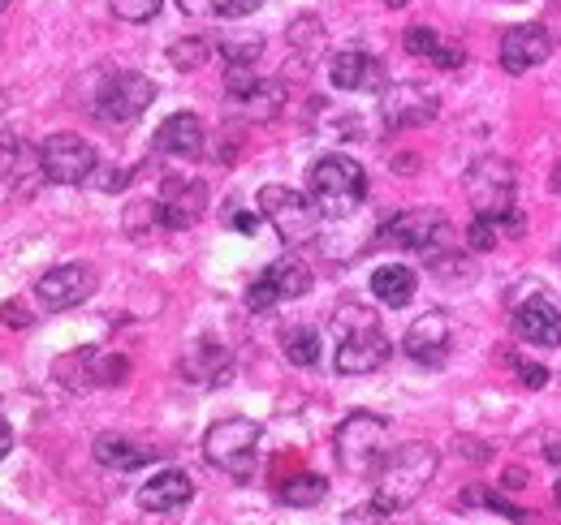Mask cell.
Masks as SVG:
<instances>
[{
    "label": "cell",
    "mask_w": 561,
    "mask_h": 525,
    "mask_svg": "<svg viewBox=\"0 0 561 525\" xmlns=\"http://www.w3.org/2000/svg\"><path fill=\"white\" fill-rule=\"evenodd\" d=\"M436 448L432 444H423V440H411V444H398L389 460L380 465V474H376V491H371V504L389 517V513H407L415 500H420L423 491H427V482L436 478Z\"/></svg>",
    "instance_id": "obj_1"
},
{
    "label": "cell",
    "mask_w": 561,
    "mask_h": 525,
    "mask_svg": "<svg viewBox=\"0 0 561 525\" xmlns=\"http://www.w3.org/2000/svg\"><path fill=\"white\" fill-rule=\"evenodd\" d=\"M393 448H398V444H393V427H389L380 413H367V409L351 413V418L337 427V435H333L337 465H342V474H351V478H376Z\"/></svg>",
    "instance_id": "obj_2"
},
{
    "label": "cell",
    "mask_w": 561,
    "mask_h": 525,
    "mask_svg": "<svg viewBox=\"0 0 561 525\" xmlns=\"http://www.w3.org/2000/svg\"><path fill=\"white\" fill-rule=\"evenodd\" d=\"M307 195L320 207V215L346 220V215H354L363 207V198H367V173H363V164L351 160V155H337V151L333 155H320L311 164V173H307Z\"/></svg>",
    "instance_id": "obj_3"
},
{
    "label": "cell",
    "mask_w": 561,
    "mask_h": 525,
    "mask_svg": "<svg viewBox=\"0 0 561 525\" xmlns=\"http://www.w3.org/2000/svg\"><path fill=\"white\" fill-rule=\"evenodd\" d=\"M260 440H264V427L255 418H238L233 413V418H220V422L208 427L204 457L220 474H229L238 482H251L255 478V465H260Z\"/></svg>",
    "instance_id": "obj_4"
},
{
    "label": "cell",
    "mask_w": 561,
    "mask_h": 525,
    "mask_svg": "<svg viewBox=\"0 0 561 525\" xmlns=\"http://www.w3.org/2000/svg\"><path fill=\"white\" fill-rule=\"evenodd\" d=\"M389 353H393V345L380 331L376 315L354 311V306L337 315V353H333V366L342 375H371V371H380L389 362Z\"/></svg>",
    "instance_id": "obj_5"
},
{
    "label": "cell",
    "mask_w": 561,
    "mask_h": 525,
    "mask_svg": "<svg viewBox=\"0 0 561 525\" xmlns=\"http://www.w3.org/2000/svg\"><path fill=\"white\" fill-rule=\"evenodd\" d=\"M260 215L277 229V237L285 246H307L320 233V207L311 202V195H298L289 186H264L260 190Z\"/></svg>",
    "instance_id": "obj_6"
},
{
    "label": "cell",
    "mask_w": 561,
    "mask_h": 525,
    "mask_svg": "<svg viewBox=\"0 0 561 525\" xmlns=\"http://www.w3.org/2000/svg\"><path fill=\"white\" fill-rule=\"evenodd\" d=\"M156 100V82L139 69H113L95 91V117L104 126H130Z\"/></svg>",
    "instance_id": "obj_7"
},
{
    "label": "cell",
    "mask_w": 561,
    "mask_h": 525,
    "mask_svg": "<svg viewBox=\"0 0 561 525\" xmlns=\"http://www.w3.org/2000/svg\"><path fill=\"white\" fill-rule=\"evenodd\" d=\"M225 95L247 121H277L285 108V82L260 78L255 66H229L225 69Z\"/></svg>",
    "instance_id": "obj_8"
},
{
    "label": "cell",
    "mask_w": 561,
    "mask_h": 525,
    "mask_svg": "<svg viewBox=\"0 0 561 525\" xmlns=\"http://www.w3.org/2000/svg\"><path fill=\"white\" fill-rule=\"evenodd\" d=\"M95 168H100V155L78 133H53L39 147V173L57 186H82V182L95 177Z\"/></svg>",
    "instance_id": "obj_9"
},
{
    "label": "cell",
    "mask_w": 561,
    "mask_h": 525,
    "mask_svg": "<svg viewBox=\"0 0 561 525\" xmlns=\"http://www.w3.org/2000/svg\"><path fill=\"white\" fill-rule=\"evenodd\" d=\"M449 237V220L432 207H411V211H398L393 220H385L380 229V246H398V250H420V255H436Z\"/></svg>",
    "instance_id": "obj_10"
},
{
    "label": "cell",
    "mask_w": 561,
    "mask_h": 525,
    "mask_svg": "<svg viewBox=\"0 0 561 525\" xmlns=\"http://www.w3.org/2000/svg\"><path fill=\"white\" fill-rule=\"evenodd\" d=\"M302 293H311V267L298 259V255H280V259H273L255 280H251L247 306L264 315V311H273L277 302H294V298H302Z\"/></svg>",
    "instance_id": "obj_11"
},
{
    "label": "cell",
    "mask_w": 561,
    "mask_h": 525,
    "mask_svg": "<svg viewBox=\"0 0 561 525\" xmlns=\"http://www.w3.org/2000/svg\"><path fill=\"white\" fill-rule=\"evenodd\" d=\"M380 117L389 130H420L440 117V95L423 82H393L380 91Z\"/></svg>",
    "instance_id": "obj_12"
},
{
    "label": "cell",
    "mask_w": 561,
    "mask_h": 525,
    "mask_svg": "<svg viewBox=\"0 0 561 525\" xmlns=\"http://www.w3.org/2000/svg\"><path fill=\"white\" fill-rule=\"evenodd\" d=\"M204 207H208V186L199 177H164L160 198H156V215L164 229L182 233V229L199 224Z\"/></svg>",
    "instance_id": "obj_13"
},
{
    "label": "cell",
    "mask_w": 561,
    "mask_h": 525,
    "mask_svg": "<svg viewBox=\"0 0 561 525\" xmlns=\"http://www.w3.org/2000/svg\"><path fill=\"white\" fill-rule=\"evenodd\" d=\"M95 293V271L87 262H61L53 271H44L35 280V298L48 306V311H70V306H82L87 298Z\"/></svg>",
    "instance_id": "obj_14"
},
{
    "label": "cell",
    "mask_w": 561,
    "mask_h": 525,
    "mask_svg": "<svg viewBox=\"0 0 561 525\" xmlns=\"http://www.w3.org/2000/svg\"><path fill=\"white\" fill-rule=\"evenodd\" d=\"M449 345H454V324H449L445 311L420 315V319L407 328V336H402V353H407L415 366H427V371L449 358Z\"/></svg>",
    "instance_id": "obj_15"
},
{
    "label": "cell",
    "mask_w": 561,
    "mask_h": 525,
    "mask_svg": "<svg viewBox=\"0 0 561 525\" xmlns=\"http://www.w3.org/2000/svg\"><path fill=\"white\" fill-rule=\"evenodd\" d=\"M549 52H553V39H549V31L540 22H518V26H510L501 35V69L505 73H527V69L540 66Z\"/></svg>",
    "instance_id": "obj_16"
},
{
    "label": "cell",
    "mask_w": 561,
    "mask_h": 525,
    "mask_svg": "<svg viewBox=\"0 0 561 525\" xmlns=\"http://www.w3.org/2000/svg\"><path fill=\"white\" fill-rule=\"evenodd\" d=\"M467 190L476 198V211H505L514 207V164L505 160H480L476 173L467 177Z\"/></svg>",
    "instance_id": "obj_17"
},
{
    "label": "cell",
    "mask_w": 561,
    "mask_h": 525,
    "mask_svg": "<svg viewBox=\"0 0 561 525\" xmlns=\"http://www.w3.org/2000/svg\"><path fill=\"white\" fill-rule=\"evenodd\" d=\"M229 371H233V358H229V349H225L216 336L191 340V349L182 353V375H186V384L216 388V384L229 380Z\"/></svg>",
    "instance_id": "obj_18"
},
{
    "label": "cell",
    "mask_w": 561,
    "mask_h": 525,
    "mask_svg": "<svg viewBox=\"0 0 561 525\" xmlns=\"http://www.w3.org/2000/svg\"><path fill=\"white\" fill-rule=\"evenodd\" d=\"M514 331H518L527 345L558 349L561 345V311L553 306V298H545V293L527 298V302L514 311Z\"/></svg>",
    "instance_id": "obj_19"
},
{
    "label": "cell",
    "mask_w": 561,
    "mask_h": 525,
    "mask_svg": "<svg viewBox=\"0 0 561 525\" xmlns=\"http://www.w3.org/2000/svg\"><path fill=\"white\" fill-rule=\"evenodd\" d=\"M195 500V482L182 469H160L139 487V509L147 513H182Z\"/></svg>",
    "instance_id": "obj_20"
},
{
    "label": "cell",
    "mask_w": 561,
    "mask_h": 525,
    "mask_svg": "<svg viewBox=\"0 0 561 525\" xmlns=\"http://www.w3.org/2000/svg\"><path fill=\"white\" fill-rule=\"evenodd\" d=\"M151 147L160 155H173V160H195L204 151V121L195 113H173L169 121H160Z\"/></svg>",
    "instance_id": "obj_21"
},
{
    "label": "cell",
    "mask_w": 561,
    "mask_h": 525,
    "mask_svg": "<svg viewBox=\"0 0 561 525\" xmlns=\"http://www.w3.org/2000/svg\"><path fill=\"white\" fill-rule=\"evenodd\" d=\"M329 82L337 91H380L385 86V66L371 52H337L329 66Z\"/></svg>",
    "instance_id": "obj_22"
},
{
    "label": "cell",
    "mask_w": 561,
    "mask_h": 525,
    "mask_svg": "<svg viewBox=\"0 0 561 525\" xmlns=\"http://www.w3.org/2000/svg\"><path fill=\"white\" fill-rule=\"evenodd\" d=\"M518 233H523V211H518V207H505V211H476L471 224H467V246L484 255L501 237H518Z\"/></svg>",
    "instance_id": "obj_23"
},
{
    "label": "cell",
    "mask_w": 561,
    "mask_h": 525,
    "mask_svg": "<svg viewBox=\"0 0 561 525\" xmlns=\"http://www.w3.org/2000/svg\"><path fill=\"white\" fill-rule=\"evenodd\" d=\"M415 289H420V280H415V271L411 267H402V262H385V267H376L371 271V293H376V302H385V306H407L411 298H415Z\"/></svg>",
    "instance_id": "obj_24"
},
{
    "label": "cell",
    "mask_w": 561,
    "mask_h": 525,
    "mask_svg": "<svg viewBox=\"0 0 561 525\" xmlns=\"http://www.w3.org/2000/svg\"><path fill=\"white\" fill-rule=\"evenodd\" d=\"M402 44H407V52H411V57H423V61H432L436 69H462V48L445 44L432 26H411Z\"/></svg>",
    "instance_id": "obj_25"
},
{
    "label": "cell",
    "mask_w": 561,
    "mask_h": 525,
    "mask_svg": "<svg viewBox=\"0 0 561 525\" xmlns=\"http://www.w3.org/2000/svg\"><path fill=\"white\" fill-rule=\"evenodd\" d=\"M91 453H95L100 465H108V469H139V465H147V460L156 457V448H142L135 440H126V435H100Z\"/></svg>",
    "instance_id": "obj_26"
},
{
    "label": "cell",
    "mask_w": 561,
    "mask_h": 525,
    "mask_svg": "<svg viewBox=\"0 0 561 525\" xmlns=\"http://www.w3.org/2000/svg\"><path fill=\"white\" fill-rule=\"evenodd\" d=\"M324 495H329V482H324L320 474H294V478L280 482V500H285L289 509H311V504H320Z\"/></svg>",
    "instance_id": "obj_27"
},
{
    "label": "cell",
    "mask_w": 561,
    "mask_h": 525,
    "mask_svg": "<svg viewBox=\"0 0 561 525\" xmlns=\"http://www.w3.org/2000/svg\"><path fill=\"white\" fill-rule=\"evenodd\" d=\"M39 168V155L22 142V138H0V182H13V177H22V173H35Z\"/></svg>",
    "instance_id": "obj_28"
},
{
    "label": "cell",
    "mask_w": 561,
    "mask_h": 525,
    "mask_svg": "<svg viewBox=\"0 0 561 525\" xmlns=\"http://www.w3.org/2000/svg\"><path fill=\"white\" fill-rule=\"evenodd\" d=\"M280 349L294 366H316L320 362V331L316 328H285L280 331Z\"/></svg>",
    "instance_id": "obj_29"
},
{
    "label": "cell",
    "mask_w": 561,
    "mask_h": 525,
    "mask_svg": "<svg viewBox=\"0 0 561 525\" xmlns=\"http://www.w3.org/2000/svg\"><path fill=\"white\" fill-rule=\"evenodd\" d=\"M211 57V44L208 39H199V35H186V39H178L173 48H169V66L182 69V73H191V69H204Z\"/></svg>",
    "instance_id": "obj_30"
},
{
    "label": "cell",
    "mask_w": 561,
    "mask_h": 525,
    "mask_svg": "<svg viewBox=\"0 0 561 525\" xmlns=\"http://www.w3.org/2000/svg\"><path fill=\"white\" fill-rule=\"evenodd\" d=\"M458 504H462V509H480V504H484V509H496V513H505V517H514V522H518V525H527V522H523V517H527L523 509H514L510 500H501V495H492V491H484V487H471V491H462V500H458Z\"/></svg>",
    "instance_id": "obj_31"
},
{
    "label": "cell",
    "mask_w": 561,
    "mask_h": 525,
    "mask_svg": "<svg viewBox=\"0 0 561 525\" xmlns=\"http://www.w3.org/2000/svg\"><path fill=\"white\" fill-rule=\"evenodd\" d=\"M108 9L122 18V22H151L160 13V0H108Z\"/></svg>",
    "instance_id": "obj_32"
},
{
    "label": "cell",
    "mask_w": 561,
    "mask_h": 525,
    "mask_svg": "<svg viewBox=\"0 0 561 525\" xmlns=\"http://www.w3.org/2000/svg\"><path fill=\"white\" fill-rule=\"evenodd\" d=\"M320 35H324V26H320L316 18H298V22L289 26V44L302 48V57H311V44H320Z\"/></svg>",
    "instance_id": "obj_33"
},
{
    "label": "cell",
    "mask_w": 561,
    "mask_h": 525,
    "mask_svg": "<svg viewBox=\"0 0 561 525\" xmlns=\"http://www.w3.org/2000/svg\"><path fill=\"white\" fill-rule=\"evenodd\" d=\"M264 0H211V13L216 18H247V13H255Z\"/></svg>",
    "instance_id": "obj_34"
},
{
    "label": "cell",
    "mask_w": 561,
    "mask_h": 525,
    "mask_svg": "<svg viewBox=\"0 0 561 525\" xmlns=\"http://www.w3.org/2000/svg\"><path fill=\"white\" fill-rule=\"evenodd\" d=\"M510 366L523 375L527 388H545V384H549V371H545V366H531V362H523V358H510Z\"/></svg>",
    "instance_id": "obj_35"
},
{
    "label": "cell",
    "mask_w": 561,
    "mask_h": 525,
    "mask_svg": "<svg viewBox=\"0 0 561 525\" xmlns=\"http://www.w3.org/2000/svg\"><path fill=\"white\" fill-rule=\"evenodd\" d=\"M380 517H385V513H380L376 504H367V509H354V513H346V522H342V525H380Z\"/></svg>",
    "instance_id": "obj_36"
},
{
    "label": "cell",
    "mask_w": 561,
    "mask_h": 525,
    "mask_svg": "<svg viewBox=\"0 0 561 525\" xmlns=\"http://www.w3.org/2000/svg\"><path fill=\"white\" fill-rule=\"evenodd\" d=\"M9 448H13V427L0 418V460L9 457Z\"/></svg>",
    "instance_id": "obj_37"
},
{
    "label": "cell",
    "mask_w": 561,
    "mask_h": 525,
    "mask_svg": "<svg viewBox=\"0 0 561 525\" xmlns=\"http://www.w3.org/2000/svg\"><path fill=\"white\" fill-rule=\"evenodd\" d=\"M178 4H182V13H191V18H195V13H211V0H178Z\"/></svg>",
    "instance_id": "obj_38"
},
{
    "label": "cell",
    "mask_w": 561,
    "mask_h": 525,
    "mask_svg": "<svg viewBox=\"0 0 561 525\" xmlns=\"http://www.w3.org/2000/svg\"><path fill=\"white\" fill-rule=\"evenodd\" d=\"M255 224H260V215H233V229H242V233H255Z\"/></svg>",
    "instance_id": "obj_39"
},
{
    "label": "cell",
    "mask_w": 561,
    "mask_h": 525,
    "mask_svg": "<svg viewBox=\"0 0 561 525\" xmlns=\"http://www.w3.org/2000/svg\"><path fill=\"white\" fill-rule=\"evenodd\" d=\"M553 190H558V195H561V160H558V164H553Z\"/></svg>",
    "instance_id": "obj_40"
},
{
    "label": "cell",
    "mask_w": 561,
    "mask_h": 525,
    "mask_svg": "<svg viewBox=\"0 0 561 525\" xmlns=\"http://www.w3.org/2000/svg\"><path fill=\"white\" fill-rule=\"evenodd\" d=\"M553 500L561 504V478H558V487H553Z\"/></svg>",
    "instance_id": "obj_41"
},
{
    "label": "cell",
    "mask_w": 561,
    "mask_h": 525,
    "mask_svg": "<svg viewBox=\"0 0 561 525\" xmlns=\"http://www.w3.org/2000/svg\"><path fill=\"white\" fill-rule=\"evenodd\" d=\"M389 4H393V9H402V4H411V0H389Z\"/></svg>",
    "instance_id": "obj_42"
},
{
    "label": "cell",
    "mask_w": 561,
    "mask_h": 525,
    "mask_svg": "<svg viewBox=\"0 0 561 525\" xmlns=\"http://www.w3.org/2000/svg\"><path fill=\"white\" fill-rule=\"evenodd\" d=\"M4 9H9V0H0V13H4Z\"/></svg>",
    "instance_id": "obj_43"
}]
</instances>
